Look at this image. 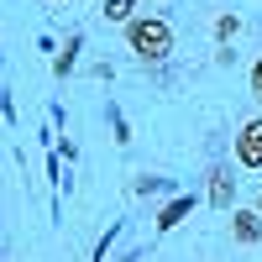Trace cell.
<instances>
[{
    "instance_id": "obj_1",
    "label": "cell",
    "mask_w": 262,
    "mask_h": 262,
    "mask_svg": "<svg viewBox=\"0 0 262 262\" xmlns=\"http://www.w3.org/2000/svg\"><path fill=\"white\" fill-rule=\"evenodd\" d=\"M126 48L137 53L142 63H163V58L173 53V27H168L163 16H137V21L126 27Z\"/></svg>"
},
{
    "instance_id": "obj_2",
    "label": "cell",
    "mask_w": 262,
    "mask_h": 262,
    "mask_svg": "<svg viewBox=\"0 0 262 262\" xmlns=\"http://www.w3.org/2000/svg\"><path fill=\"white\" fill-rule=\"evenodd\" d=\"M231 158L242 163V168H262V121H247L242 131H236V142H231Z\"/></svg>"
},
{
    "instance_id": "obj_3",
    "label": "cell",
    "mask_w": 262,
    "mask_h": 262,
    "mask_svg": "<svg viewBox=\"0 0 262 262\" xmlns=\"http://www.w3.org/2000/svg\"><path fill=\"white\" fill-rule=\"evenodd\" d=\"M205 200H210L215 210H231V205H236V179H231V168H226V163H215V168H210V194H205Z\"/></svg>"
},
{
    "instance_id": "obj_4",
    "label": "cell",
    "mask_w": 262,
    "mask_h": 262,
    "mask_svg": "<svg viewBox=\"0 0 262 262\" xmlns=\"http://www.w3.org/2000/svg\"><path fill=\"white\" fill-rule=\"evenodd\" d=\"M231 236H236L242 247H257V242H262V215H257V210H236V215H231Z\"/></svg>"
},
{
    "instance_id": "obj_5",
    "label": "cell",
    "mask_w": 262,
    "mask_h": 262,
    "mask_svg": "<svg viewBox=\"0 0 262 262\" xmlns=\"http://www.w3.org/2000/svg\"><path fill=\"white\" fill-rule=\"evenodd\" d=\"M189 210H194V194H179V200H173L168 210H158V221H152V226H158V236H168V231L179 226V221H184Z\"/></svg>"
},
{
    "instance_id": "obj_6",
    "label": "cell",
    "mask_w": 262,
    "mask_h": 262,
    "mask_svg": "<svg viewBox=\"0 0 262 262\" xmlns=\"http://www.w3.org/2000/svg\"><path fill=\"white\" fill-rule=\"evenodd\" d=\"M79 48H84V32H74L69 42H63V53H58V63H53V74H58V79H69V74H74V63H79Z\"/></svg>"
},
{
    "instance_id": "obj_7",
    "label": "cell",
    "mask_w": 262,
    "mask_h": 262,
    "mask_svg": "<svg viewBox=\"0 0 262 262\" xmlns=\"http://www.w3.org/2000/svg\"><path fill=\"white\" fill-rule=\"evenodd\" d=\"M131 11H137V0H100V16L111 21V27H116V21H126V27H131V21H137Z\"/></svg>"
},
{
    "instance_id": "obj_8",
    "label": "cell",
    "mask_w": 262,
    "mask_h": 262,
    "mask_svg": "<svg viewBox=\"0 0 262 262\" xmlns=\"http://www.w3.org/2000/svg\"><path fill=\"white\" fill-rule=\"evenodd\" d=\"M236 32H242V16H236V11H226L221 21H215V42H221V48H226V42H231Z\"/></svg>"
},
{
    "instance_id": "obj_9",
    "label": "cell",
    "mask_w": 262,
    "mask_h": 262,
    "mask_svg": "<svg viewBox=\"0 0 262 262\" xmlns=\"http://www.w3.org/2000/svg\"><path fill=\"white\" fill-rule=\"evenodd\" d=\"M247 90H252V100L262 105V58L252 63V74H247Z\"/></svg>"
},
{
    "instance_id": "obj_10",
    "label": "cell",
    "mask_w": 262,
    "mask_h": 262,
    "mask_svg": "<svg viewBox=\"0 0 262 262\" xmlns=\"http://www.w3.org/2000/svg\"><path fill=\"white\" fill-rule=\"evenodd\" d=\"M152 189H168V179H152V173H142V179H137V194H152Z\"/></svg>"
},
{
    "instance_id": "obj_11",
    "label": "cell",
    "mask_w": 262,
    "mask_h": 262,
    "mask_svg": "<svg viewBox=\"0 0 262 262\" xmlns=\"http://www.w3.org/2000/svg\"><path fill=\"white\" fill-rule=\"evenodd\" d=\"M252 210H257V215H262V194H257V205H252Z\"/></svg>"
},
{
    "instance_id": "obj_12",
    "label": "cell",
    "mask_w": 262,
    "mask_h": 262,
    "mask_svg": "<svg viewBox=\"0 0 262 262\" xmlns=\"http://www.w3.org/2000/svg\"><path fill=\"white\" fill-rule=\"evenodd\" d=\"M158 6H163V0H158Z\"/></svg>"
},
{
    "instance_id": "obj_13",
    "label": "cell",
    "mask_w": 262,
    "mask_h": 262,
    "mask_svg": "<svg viewBox=\"0 0 262 262\" xmlns=\"http://www.w3.org/2000/svg\"><path fill=\"white\" fill-rule=\"evenodd\" d=\"M53 6H58V0H53Z\"/></svg>"
}]
</instances>
